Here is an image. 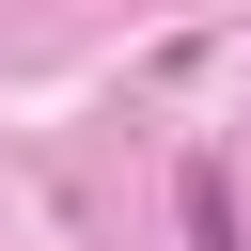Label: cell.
<instances>
[{
	"mask_svg": "<svg viewBox=\"0 0 251 251\" xmlns=\"http://www.w3.org/2000/svg\"><path fill=\"white\" fill-rule=\"evenodd\" d=\"M173 204H188V251H235V188H220L204 157H188V188H173Z\"/></svg>",
	"mask_w": 251,
	"mask_h": 251,
	"instance_id": "cell-1",
	"label": "cell"
}]
</instances>
